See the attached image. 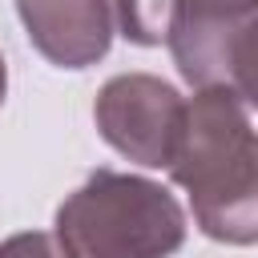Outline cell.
<instances>
[{
	"instance_id": "obj_5",
	"label": "cell",
	"mask_w": 258,
	"mask_h": 258,
	"mask_svg": "<svg viewBox=\"0 0 258 258\" xmlns=\"http://www.w3.org/2000/svg\"><path fill=\"white\" fill-rule=\"evenodd\" d=\"M113 8V24L121 28L125 40L153 48L165 44L169 36V20H173V0H109Z\"/></svg>"
},
{
	"instance_id": "obj_8",
	"label": "cell",
	"mask_w": 258,
	"mask_h": 258,
	"mask_svg": "<svg viewBox=\"0 0 258 258\" xmlns=\"http://www.w3.org/2000/svg\"><path fill=\"white\" fill-rule=\"evenodd\" d=\"M4 93H8V69H4V56H0V105H4Z\"/></svg>"
},
{
	"instance_id": "obj_2",
	"label": "cell",
	"mask_w": 258,
	"mask_h": 258,
	"mask_svg": "<svg viewBox=\"0 0 258 258\" xmlns=\"http://www.w3.org/2000/svg\"><path fill=\"white\" fill-rule=\"evenodd\" d=\"M56 238L73 258H169L185 242V210L149 177L97 169L60 202Z\"/></svg>"
},
{
	"instance_id": "obj_7",
	"label": "cell",
	"mask_w": 258,
	"mask_h": 258,
	"mask_svg": "<svg viewBox=\"0 0 258 258\" xmlns=\"http://www.w3.org/2000/svg\"><path fill=\"white\" fill-rule=\"evenodd\" d=\"M0 258H73V254L56 234L24 230V234H12L0 242Z\"/></svg>"
},
{
	"instance_id": "obj_4",
	"label": "cell",
	"mask_w": 258,
	"mask_h": 258,
	"mask_svg": "<svg viewBox=\"0 0 258 258\" xmlns=\"http://www.w3.org/2000/svg\"><path fill=\"white\" fill-rule=\"evenodd\" d=\"M32 48L56 69H89L113 44L109 0H16Z\"/></svg>"
},
{
	"instance_id": "obj_3",
	"label": "cell",
	"mask_w": 258,
	"mask_h": 258,
	"mask_svg": "<svg viewBox=\"0 0 258 258\" xmlns=\"http://www.w3.org/2000/svg\"><path fill=\"white\" fill-rule=\"evenodd\" d=\"M93 121L121 157L145 169H169L185 129V97L153 73H121L101 85Z\"/></svg>"
},
{
	"instance_id": "obj_1",
	"label": "cell",
	"mask_w": 258,
	"mask_h": 258,
	"mask_svg": "<svg viewBox=\"0 0 258 258\" xmlns=\"http://www.w3.org/2000/svg\"><path fill=\"white\" fill-rule=\"evenodd\" d=\"M169 177L189 194L194 222L226 246H258V133L230 85L185 101V129Z\"/></svg>"
},
{
	"instance_id": "obj_6",
	"label": "cell",
	"mask_w": 258,
	"mask_h": 258,
	"mask_svg": "<svg viewBox=\"0 0 258 258\" xmlns=\"http://www.w3.org/2000/svg\"><path fill=\"white\" fill-rule=\"evenodd\" d=\"M230 89L242 97L246 109L258 113V20L238 36L234 60H230Z\"/></svg>"
}]
</instances>
